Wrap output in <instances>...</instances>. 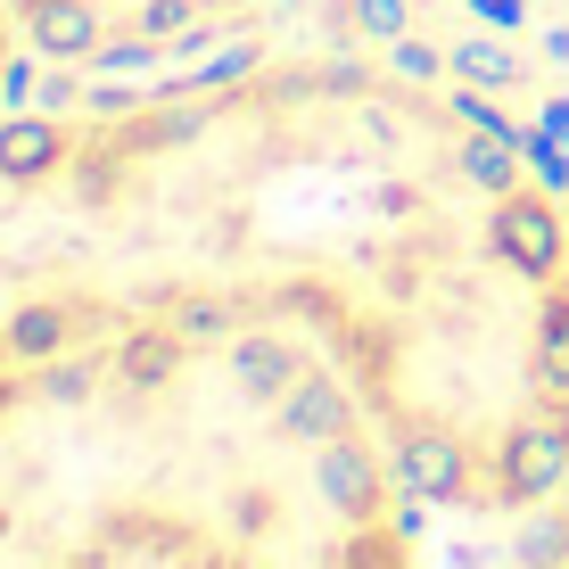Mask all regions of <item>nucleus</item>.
<instances>
[{"mask_svg":"<svg viewBox=\"0 0 569 569\" xmlns=\"http://www.w3.org/2000/svg\"><path fill=\"white\" fill-rule=\"evenodd\" d=\"M487 257L528 289H553L569 272V214L553 207V190L520 182L503 199H487Z\"/></svg>","mask_w":569,"mask_h":569,"instance_id":"1","label":"nucleus"},{"mask_svg":"<svg viewBox=\"0 0 569 569\" xmlns=\"http://www.w3.org/2000/svg\"><path fill=\"white\" fill-rule=\"evenodd\" d=\"M17 26H26L33 58H50V67H83L108 42L100 0H17Z\"/></svg>","mask_w":569,"mask_h":569,"instance_id":"2","label":"nucleus"},{"mask_svg":"<svg viewBox=\"0 0 569 569\" xmlns=\"http://www.w3.org/2000/svg\"><path fill=\"white\" fill-rule=\"evenodd\" d=\"M67 157H74V132L58 124L50 108H26V116H9L0 124V182L9 190H42L67 173Z\"/></svg>","mask_w":569,"mask_h":569,"instance_id":"3","label":"nucleus"},{"mask_svg":"<svg viewBox=\"0 0 569 569\" xmlns=\"http://www.w3.org/2000/svg\"><path fill=\"white\" fill-rule=\"evenodd\" d=\"M455 74H462V83H520V58L503 42H462L455 50Z\"/></svg>","mask_w":569,"mask_h":569,"instance_id":"4","label":"nucleus"},{"mask_svg":"<svg viewBox=\"0 0 569 569\" xmlns=\"http://www.w3.org/2000/svg\"><path fill=\"white\" fill-rule=\"evenodd\" d=\"M388 58H397V74H405V83H438V67H455V58H438L429 42H413V33H405V42L388 50Z\"/></svg>","mask_w":569,"mask_h":569,"instance_id":"5","label":"nucleus"},{"mask_svg":"<svg viewBox=\"0 0 569 569\" xmlns=\"http://www.w3.org/2000/svg\"><path fill=\"white\" fill-rule=\"evenodd\" d=\"M363 33H380V42H405V0H363Z\"/></svg>","mask_w":569,"mask_h":569,"instance_id":"6","label":"nucleus"},{"mask_svg":"<svg viewBox=\"0 0 569 569\" xmlns=\"http://www.w3.org/2000/svg\"><path fill=\"white\" fill-rule=\"evenodd\" d=\"M479 17H487L496 33H503V26H520V0H479Z\"/></svg>","mask_w":569,"mask_h":569,"instance_id":"7","label":"nucleus"},{"mask_svg":"<svg viewBox=\"0 0 569 569\" xmlns=\"http://www.w3.org/2000/svg\"><path fill=\"white\" fill-rule=\"evenodd\" d=\"M207 9H248V0H207Z\"/></svg>","mask_w":569,"mask_h":569,"instance_id":"8","label":"nucleus"}]
</instances>
